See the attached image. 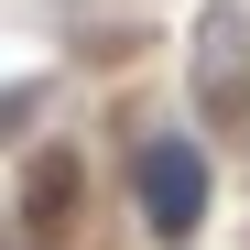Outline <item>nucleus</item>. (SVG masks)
Masks as SVG:
<instances>
[{"label": "nucleus", "instance_id": "1", "mask_svg": "<svg viewBox=\"0 0 250 250\" xmlns=\"http://www.w3.org/2000/svg\"><path fill=\"white\" fill-rule=\"evenodd\" d=\"M142 229L152 239H196V218H207V152L196 142H142Z\"/></svg>", "mask_w": 250, "mask_h": 250}, {"label": "nucleus", "instance_id": "2", "mask_svg": "<svg viewBox=\"0 0 250 250\" xmlns=\"http://www.w3.org/2000/svg\"><path fill=\"white\" fill-rule=\"evenodd\" d=\"M196 76H207V120H218V131H239V87H250V22L229 11V0L196 22Z\"/></svg>", "mask_w": 250, "mask_h": 250}, {"label": "nucleus", "instance_id": "3", "mask_svg": "<svg viewBox=\"0 0 250 250\" xmlns=\"http://www.w3.org/2000/svg\"><path fill=\"white\" fill-rule=\"evenodd\" d=\"M22 207H33V239H44V250H76V229H65V207H76V152H44V163H33Z\"/></svg>", "mask_w": 250, "mask_h": 250}]
</instances>
